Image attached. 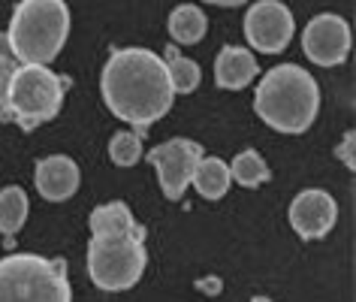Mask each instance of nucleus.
<instances>
[{"mask_svg": "<svg viewBox=\"0 0 356 302\" xmlns=\"http://www.w3.org/2000/svg\"><path fill=\"white\" fill-rule=\"evenodd\" d=\"M202 3H215V6H242L248 0H202Z\"/></svg>", "mask_w": 356, "mask_h": 302, "instance_id": "22", "label": "nucleus"}, {"mask_svg": "<svg viewBox=\"0 0 356 302\" xmlns=\"http://www.w3.org/2000/svg\"><path fill=\"white\" fill-rule=\"evenodd\" d=\"M0 302H73L67 269L37 254H10L0 260Z\"/></svg>", "mask_w": 356, "mask_h": 302, "instance_id": "4", "label": "nucleus"}, {"mask_svg": "<svg viewBox=\"0 0 356 302\" xmlns=\"http://www.w3.org/2000/svg\"><path fill=\"white\" fill-rule=\"evenodd\" d=\"M257 73H260V64H257V58L248 49L227 46L218 51L215 82H218V88H224V91H242V88L254 82Z\"/></svg>", "mask_w": 356, "mask_h": 302, "instance_id": "12", "label": "nucleus"}, {"mask_svg": "<svg viewBox=\"0 0 356 302\" xmlns=\"http://www.w3.org/2000/svg\"><path fill=\"white\" fill-rule=\"evenodd\" d=\"M37 191L49 202H64L79 191V166L73 157L55 154L37 164Z\"/></svg>", "mask_w": 356, "mask_h": 302, "instance_id": "11", "label": "nucleus"}, {"mask_svg": "<svg viewBox=\"0 0 356 302\" xmlns=\"http://www.w3.org/2000/svg\"><path fill=\"white\" fill-rule=\"evenodd\" d=\"M353 142H356V136H353V133H347L344 142L338 145V161H344L347 170H353V166H356V161H353Z\"/></svg>", "mask_w": 356, "mask_h": 302, "instance_id": "21", "label": "nucleus"}, {"mask_svg": "<svg viewBox=\"0 0 356 302\" xmlns=\"http://www.w3.org/2000/svg\"><path fill=\"white\" fill-rule=\"evenodd\" d=\"M353 46V33L341 15L323 13L314 15L305 31H302V49H305L308 61H314L317 67H338L344 64Z\"/></svg>", "mask_w": 356, "mask_h": 302, "instance_id": "9", "label": "nucleus"}, {"mask_svg": "<svg viewBox=\"0 0 356 302\" xmlns=\"http://www.w3.org/2000/svg\"><path fill=\"white\" fill-rule=\"evenodd\" d=\"M338 221V206L326 191H302L290 202V227L302 239H323Z\"/></svg>", "mask_w": 356, "mask_h": 302, "instance_id": "10", "label": "nucleus"}, {"mask_svg": "<svg viewBox=\"0 0 356 302\" xmlns=\"http://www.w3.org/2000/svg\"><path fill=\"white\" fill-rule=\"evenodd\" d=\"M64 79H58L46 64H22L6 85V109L10 121L22 130H33L40 124L58 118L64 106Z\"/></svg>", "mask_w": 356, "mask_h": 302, "instance_id": "5", "label": "nucleus"}, {"mask_svg": "<svg viewBox=\"0 0 356 302\" xmlns=\"http://www.w3.org/2000/svg\"><path fill=\"white\" fill-rule=\"evenodd\" d=\"M15 67H19V61H15L13 49H10V40H6V33H0V121H10V109H6V85H10Z\"/></svg>", "mask_w": 356, "mask_h": 302, "instance_id": "20", "label": "nucleus"}, {"mask_svg": "<svg viewBox=\"0 0 356 302\" xmlns=\"http://www.w3.org/2000/svg\"><path fill=\"white\" fill-rule=\"evenodd\" d=\"M191 184L197 188L200 197L220 200L229 191V184H233V175H229V166L220 161V157H206V154H202L200 164H197V170H193Z\"/></svg>", "mask_w": 356, "mask_h": 302, "instance_id": "13", "label": "nucleus"}, {"mask_svg": "<svg viewBox=\"0 0 356 302\" xmlns=\"http://www.w3.org/2000/svg\"><path fill=\"white\" fill-rule=\"evenodd\" d=\"M28 221V193L22 188L0 191V233L15 236Z\"/></svg>", "mask_w": 356, "mask_h": 302, "instance_id": "16", "label": "nucleus"}, {"mask_svg": "<svg viewBox=\"0 0 356 302\" xmlns=\"http://www.w3.org/2000/svg\"><path fill=\"white\" fill-rule=\"evenodd\" d=\"M251 302H269V299H266V296H254Z\"/></svg>", "mask_w": 356, "mask_h": 302, "instance_id": "23", "label": "nucleus"}, {"mask_svg": "<svg viewBox=\"0 0 356 302\" xmlns=\"http://www.w3.org/2000/svg\"><path fill=\"white\" fill-rule=\"evenodd\" d=\"M257 115L278 133H305L317 118L320 88L308 70L296 64H278L263 76L254 97Z\"/></svg>", "mask_w": 356, "mask_h": 302, "instance_id": "2", "label": "nucleus"}, {"mask_svg": "<svg viewBox=\"0 0 356 302\" xmlns=\"http://www.w3.org/2000/svg\"><path fill=\"white\" fill-rule=\"evenodd\" d=\"M70 10L64 0H22L10 22V49L22 64H49L64 49Z\"/></svg>", "mask_w": 356, "mask_h": 302, "instance_id": "3", "label": "nucleus"}, {"mask_svg": "<svg viewBox=\"0 0 356 302\" xmlns=\"http://www.w3.org/2000/svg\"><path fill=\"white\" fill-rule=\"evenodd\" d=\"M296 22L281 0H257L245 13V40L263 55H278L290 46Z\"/></svg>", "mask_w": 356, "mask_h": 302, "instance_id": "8", "label": "nucleus"}, {"mask_svg": "<svg viewBox=\"0 0 356 302\" xmlns=\"http://www.w3.org/2000/svg\"><path fill=\"white\" fill-rule=\"evenodd\" d=\"M206 31H209V19L200 6L181 3L169 13V37H172L175 42H181V46L200 42L202 37H206Z\"/></svg>", "mask_w": 356, "mask_h": 302, "instance_id": "14", "label": "nucleus"}, {"mask_svg": "<svg viewBox=\"0 0 356 302\" xmlns=\"http://www.w3.org/2000/svg\"><path fill=\"white\" fill-rule=\"evenodd\" d=\"M145 230L127 236H94L88 245V275L100 290L121 293L130 290L142 278L148 263L145 254Z\"/></svg>", "mask_w": 356, "mask_h": 302, "instance_id": "6", "label": "nucleus"}, {"mask_svg": "<svg viewBox=\"0 0 356 302\" xmlns=\"http://www.w3.org/2000/svg\"><path fill=\"white\" fill-rule=\"evenodd\" d=\"M229 175H233V182H238L242 188H260V184L269 182V166L257 151H242V154H236L233 166H229Z\"/></svg>", "mask_w": 356, "mask_h": 302, "instance_id": "17", "label": "nucleus"}, {"mask_svg": "<svg viewBox=\"0 0 356 302\" xmlns=\"http://www.w3.org/2000/svg\"><path fill=\"white\" fill-rule=\"evenodd\" d=\"M202 157V145L193 139H169L163 145L151 148L145 161L157 170L160 188H163L166 200L178 202L188 191V184L193 179V170H197Z\"/></svg>", "mask_w": 356, "mask_h": 302, "instance_id": "7", "label": "nucleus"}, {"mask_svg": "<svg viewBox=\"0 0 356 302\" xmlns=\"http://www.w3.org/2000/svg\"><path fill=\"white\" fill-rule=\"evenodd\" d=\"M139 224L133 221L130 209L124 202H109V206H100L91 212V236H127L136 233Z\"/></svg>", "mask_w": 356, "mask_h": 302, "instance_id": "15", "label": "nucleus"}, {"mask_svg": "<svg viewBox=\"0 0 356 302\" xmlns=\"http://www.w3.org/2000/svg\"><path fill=\"white\" fill-rule=\"evenodd\" d=\"M100 91L115 118L145 130L172 109V82L166 61L148 49H118L106 61Z\"/></svg>", "mask_w": 356, "mask_h": 302, "instance_id": "1", "label": "nucleus"}, {"mask_svg": "<svg viewBox=\"0 0 356 302\" xmlns=\"http://www.w3.org/2000/svg\"><path fill=\"white\" fill-rule=\"evenodd\" d=\"M166 73H169V82H172V91L175 94H191L197 91L200 79H202V70L197 61L191 58H175L169 51V61H166Z\"/></svg>", "mask_w": 356, "mask_h": 302, "instance_id": "18", "label": "nucleus"}, {"mask_svg": "<svg viewBox=\"0 0 356 302\" xmlns=\"http://www.w3.org/2000/svg\"><path fill=\"white\" fill-rule=\"evenodd\" d=\"M109 157L115 166H133L142 157V136L139 133H130V130L115 133L109 142Z\"/></svg>", "mask_w": 356, "mask_h": 302, "instance_id": "19", "label": "nucleus"}]
</instances>
